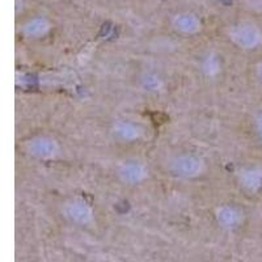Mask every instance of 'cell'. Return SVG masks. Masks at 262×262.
I'll list each match as a JSON object with an SVG mask.
<instances>
[{"instance_id":"cell-4","label":"cell","mask_w":262,"mask_h":262,"mask_svg":"<svg viewBox=\"0 0 262 262\" xmlns=\"http://www.w3.org/2000/svg\"><path fill=\"white\" fill-rule=\"evenodd\" d=\"M112 133L116 139L121 140L122 143H134L143 137L144 130L142 126L130 119H118L113 123Z\"/></svg>"},{"instance_id":"cell-5","label":"cell","mask_w":262,"mask_h":262,"mask_svg":"<svg viewBox=\"0 0 262 262\" xmlns=\"http://www.w3.org/2000/svg\"><path fill=\"white\" fill-rule=\"evenodd\" d=\"M66 215L72 222L79 224H86L92 221L93 209L91 203L84 198H72L64 206Z\"/></svg>"},{"instance_id":"cell-11","label":"cell","mask_w":262,"mask_h":262,"mask_svg":"<svg viewBox=\"0 0 262 262\" xmlns=\"http://www.w3.org/2000/svg\"><path fill=\"white\" fill-rule=\"evenodd\" d=\"M201 70L207 78H215L222 71V60L216 54H207L201 62Z\"/></svg>"},{"instance_id":"cell-6","label":"cell","mask_w":262,"mask_h":262,"mask_svg":"<svg viewBox=\"0 0 262 262\" xmlns=\"http://www.w3.org/2000/svg\"><path fill=\"white\" fill-rule=\"evenodd\" d=\"M231 41L242 49H253L258 43V33L250 25H236L229 29Z\"/></svg>"},{"instance_id":"cell-1","label":"cell","mask_w":262,"mask_h":262,"mask_svg":"<svg viewBox=\"0 0 262 262\" xmlns=\"http://www.w3.org/2000/svg\"><path fill=\"white\" fill-rule=\"evenodd\" d=\"M206 164L200 156L193 154H181L169 161V170L173 176L184 180H194L202 176Z\"/></svg>"},{"instance_id":"cell-10","label":"cell","mask_w":262,"mask_h":262,"mask_svg":"<svg viewBox=\"0 0 262 262\" xmlns=\"http://www.w3.org/2000/svg\"><path fill=\"white\" fill-rule=\"evenodd\" d=\"M216 219L221 223V226L233 227L238 224V222L242 219V215L236 207L226 203V205L219 206L216 209Z\"/></svg>"},{"instance_id":"cell-13","label":"cell","mask_w":262,"mask_h":262,"mask_svg":"<svg viewBox=\"0 0 262 262\" xmlns=\"http://www.w3.org/2000/svg\"><path fill=\"white\" fill-rule=\"evenodd\" d=\"M257 130H258L259 134L262 135V116L257 119Z\"/></svg>"},{"instance_id":"cell-3","label":"cell","mask_w":262,"mask_h":262,"mask_svg":"<svg viewBox=\"0 0 262 262\" xmlns=\"http://www.w3.org/2000/svg\"><path fill=\"white\" fill-rule=\"evenodd\" d=\"M27 151L34 159L42 161L54 160L59 155L60 148L58 142L49 135H37L27 143Z\"/></svg>"},{"instance_id":"cell-14","label":"cell","mask_w":262,"mask_h":262,"mask_svg":"<svg viewBox=\"0 0 262 262\" xmlns=\"http://www.w3.org/2000/svg\"><path fill=\"white\" fill-rule=\"evenodd\" d=\"M259 75H261V78H262V66L259 67Z\"/></svg>"},{"instance_id":"cell-9","label":"cell","mask_w":262,"mask_h":262,"mask_svg":"<svg viewBox=\"0 0 262 262\" xmlns=\"http://www.w3.org/2000/svg\"><path fill=\"white\" fill-rule=\"evenodd\" d=\"M50 30V24L49 21L43 17H34L29 20L23 28V33L28 38H42L46 36Z\"/></svg>"},{"instance_id":"cell-12","label":"cell","mask_w":262,"mask_h":262,"mask_svg":"<svg viewBox=\"0 0 262 262\" xmlns=\"http://www.w3.org/2000/svg\"><path fill=\"white\" fill-rule=\"evenodd\" d=\"M142 86H143V90H146L147 92H160L161 90L164 88V81L163 79L156 74H149L143 75V78H142Z\"/></svg>"},{"instance_id":"cell-8","label":"cell","mask_w":262,"mask_h":262,"mask_svg":"<svg viewBox=\"0 0 262 262\" xmlns=\"http://www.w3.org/2000/svg\"><path fill=\"white\" fill-rule=\"evenodd\" d=\"M238 182L245 190H257L262 185V170L257 168H245L238 173Z\"/></svg>"},{"instance_id":"cell-7","label":"cell","mask_w":262,"mask_h":262,"mask_svg":"<svg viewBox=\"0 0 262 262\" xmlns=\"http://www.w3.org/2000/svg\"><path fill=\"white\" fill-rule=\"evenodd\" d=\"M173 27L182 34H195L201 30V20L193 13H181L173 20Z\"/></svg>"},{"instance_id":"cell-2","label":"cell","mask_w":262,"mask_h":262,"mask_svg":"<svg viewBox=\"0 0 262 262\" xmlns=\"http://www.w3.org/2000/svg\"><path fill=\"white\" fill-rule=\"evenodd\" d=\"M117 176L123 184L135 186L144 182L148 177V168L143 161L137 159H126L117 165Z\"/></svg>"}]
</instances>
